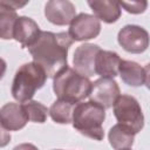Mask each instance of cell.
<instances>
[{"label":"cell","mask_w":150,"mask_h":150,"mask_svg":"<svg viewBox=\"0 0 150 150\" xmlns=\"http://www.w3.org/2000/svg\"><path fill=\"white\" fill-rule=\"evenodd\" d=\"M101 33V21L91 14L80 13L69 23L68 34L73 41H88Z\"/></svg>","instance_id":"obj_7"},{"label":"cell","mask_w":150,"mask_h":150,"mask_svg":"<svg viewBox=\"0 0 150 150\" xmlns=\"http://www.w3.org/2000/svg\"><path fill=\"white\" fill-rule=\"evenodd\" d=\"M73 42V39L66 32L41 30L38 39L27 48L33 61L45 69L48 77H54V75L68 66L67 56Z\"/></svg>","instance_id":"obj_1"},{"label":"cell","mask_w":150,"mask_h":150,"mask_svg":"<svg viewBox=\"0 0 150 150\" xmlns=\"http://www.w3.org/2000/svg\"><path fill=\"white\" fill-rule=\"evenodd\" d=\"M28 120L19 103L9 102L0 108V123L9 131H18L27 124Z\"/></svg>","instance_id":"obj_12"},{"label":"cell","mask_w":150,"mask_h":150,"mask_svg":"<svg viewBox=\"0 0 150 150\" xmlns=\"http://www.w3.org/2000/svg\"><path fill=\"white\" fill-rule=\"evenodd\" d=\"M121 57L116 52L100 49L95 60V74L101 77H111L118 75V66Z\"/></svg>","instance_id":"obj_14"},{"label":"cell","mask_w":150,"mask_h":150,"mask_svg":"<svg viewBox=\"0 0 150 150\" xmlns=\"http://www.w3.org/2000/svg\"><path fill=\"white\" fill-rule=\"evenodd\" d=\"M121 95L117 82L111 77H100L91 82V88L88 97L102 105L104 109H109L115 103L116 98Z\"/></svg>","instance_id":"obj_8"},{"label":"cell","mask_w":150,"mask_h":150,"mask_svg":"<svg viewBox=\"0 0 150 150\" xmlns=\"http://www.w3.org/2000/svg\"><path fill=\"white\" fill-rule=\"evenodd\" d=\"M53 79V90L59 100L77 103L87 98L90 93L91 82L89 77L68 66L54 75Z\"/></svg>","instance_id":"obj_3"},{"label":"cell","mask_w":150,"mask_h":150,"mask_svg":"<svg viewBox=\"0 0 150 150\" xmlns=\"http://www.w3.org/2000/svg\"><path fill=\"white\" fill-rule=\"evenodd\" d=\"M117 2L130 14H142L148 8V0H117Z\"/></svg>","instance_id":"obj_20"},{"label":"cell","mask_w":150,"mask_h":150,"mask_svg":"<svg viewBox=\"0 0 150 150\" xmlns=\"http://www.w3.org/2000/svg\"><path fill=\"white\" fill-rule=\"evenodd\" d=\"M16 19L18 14L15 9L4 4H0V39H13V29Z\"/></svg>","instance_id":"obj_18"},{"label":"cell","mask_w":150,"mask_h":150,"mask_svg":"<svg viewBox=\"0 0 150 150\" xmlns=\"http://www.w3.org/2000/svg\"><path fill=\"white\" fill-rule=\"evenodd\" d=\"M117 41L125 52L141 54L149 47V34L141 26L127 25L118 32Z\"/></svg>","instance_id":"obj_6"},{"label":"cell","mask_w":150,"mask_h":150,"mask_svg":"<svg viewBox=\"0 0 150 150\" xmlns=\"http://www.w3.org/2000/svg\"><path fill=\"white\" fill-rule=\"evenodd\" d=\"M22 109L27 116V120L35 123H45L48 116V108L43 105L41 102L27 100L21 102Z\"/></svg>","instance_id":"obj_19"},{"label":"cell","mask_w":150,"mask_h":150,"mask_svg":"<svg viewBox=\"0 0 150 150\" xmlns=\"http://www.w3.org/2000/svg\"><path fill=\"white\" fill-rule=\"evenodd\" d=\"M47 77L45 69L39 63L33 61L22 64L15 73L11 89L12 96L19 102L30 100L45 86Z\"/></svg>","instance_id":"obj_4"},{"label":"cell","mask_w":150,"mask_h":150,"mask_svg":"<svg viewBox=\"0 0 150 150\" xmlns=\"http://www.w3.org/2000/svg\"><path fill=\"white\" fill-rule=\"evenodd\" d=\"M114 115L118 123L131 128L136 134L144 127V115L138 101L130 95H120L112 104Z\"/></svg>","instance_id":"obj_5"},{"label":"cell","mask_w":150,"mask_h":150,"mask_svg":"<svg viewBox=\"0 0 150 150\" xmlns=\"http://www.w3.org/2000/svg\"><path fill=\"white\" fill-rule=\"evenodd\" d=\"M135 135L136 132L131 128L122 123H117L110 128L108 134V139L110 145L116 150L130 149L134 145Z\"/></svg>","instance_id":"obj_16"},{"label":"cell","mask_w":150,"mask_h":150,"mask_svg":"<svg viewBox=\"0 0 150 150\" xmlns=\"http://www.w3.org/2000/svg\"><path fill=\"white\" fill-rule=\"evenodd\" d=\"M28 2H29V0H0V4L9 6L13 9H20V8L25 7Z\"/></svg>","instance_id":"obj_21"},{"label":"cell","mask_w":150,"mask_h":150,"mask_svg":"<svg viewBox=\"0 0 150 150\" xmlns=\"http://www.w3.org/2000/svg\"><path fill=\"white\" fill-rule=\"evenodd\" d=\"M100 49L101 47L94 43L80 45L74 52V69L87 77L95 75V60Z\"/></svg>","instance_id":"obj_10"},{"label":"cell","mask_w":150,"mask_h":150,"mask_svg":"<svg viewBox=\"0 0 150 150\" xmlns=\"http://www.w3.org/2000/svg\"><path fill=\"white\" fill-rule=\"evenodd\" d=\"M118 75L122 81L131 87L148 86L149 83V66L142 67L139 63L130 60H121L118 66Z\"/></svg>","instance_id":"obj_11"},{"label":"cell","mask_w":150,"mask_h":150,"mask_svg":"<svg viewBox=\"0 0 150 150\" xmlns=\"http://www.w3.org/2000/svg\"><path fill=\"white\" fill-rule=\"evenodd\" d=\"M105 120V109L94 101L77 102L73 109L71 124L80 134L95 141H102L104 137L103 122Z\"/></svg>","instance_id":"obj_2"},{"label":"cell","mask_w":150,"mask_h":150,"mask_svg":"<svg viewBox=\"0 0 150 150\" xmlns=\"http://www.w3.org/2000/svg\"><path fill=\"white\" fill-rule=\"evenodd\" d=\"M74 105H75V103L57 98L52 104V107L48 109V114L55 123L69 124V123H71Z\"/></svg>","instance_id":"obj_17"},{"label":"cell","mask_w":150,"mask_h":150,"mask_svg":"<svg viewBox=\"0 0 150 150\" xmlns=\"http://www.w3.org/2000/svg\"><path fill=\"white\" fill-rule=\"evenodd\" d=\"M6 68H7V64H6V61L4 59L0 57V80L4 77L5 73H6Z\"/></svg>","instance_id":"obj_23"},{"label":"cell","mask_w":150,"mask_h":150,"mask_svg":"<svg viewBox=\"0 0 150 150\" xmlns=\"http://www.w3.org/2000/svg\"><path fill=\"white\" fill-rule=\"evenodd\" d=\"M76 15V8L69 0H48L45 6L46 19L56 26L69 25Z\"/></svg>","instance_id":"obj_9"},{"label":"cell","mask_w":150,"mask_h":150,"mask_svg":"<svg viewBox=\"0 0 150 150\" xmlns=\"http://www.w3.org/2000/svg\"><path fill=\"white\" fill-rule=\"evenodd\" d=\"M11 134H9V130L6 129L1 123H0V148H4L6 146L9 141H11Z\"/></svg>","instance_id":"obj_22"},{"label":"cell","mask_w":150,"mask_h":150,"mask_svg":"<svg viewBox=\"0 0 150 150\" xmlns=\"http://www.w3.org/2000/svg\"><path fill=\"white\" fill-rule=\"evenodd\" d=\"M39 25L28 16H18L14 29H13V39L21 43L22 47H29L40 35Z\"/></svg>","instance_id":"obj_13"},{"label":"cell","mask_w":150,"mask_h":150,"mask_svg":"<svg viewBox=\"0 0 150 150\" xmlns=\"http://www.w3.org/2000/svg\"><path fill=\"white\" fill-rule=\"evenodd\" d=\"M94 15L105 23H114L121 16V7L117 0H87Z\"/></svg>","instance_id":"obj_15"}]
</instances>
